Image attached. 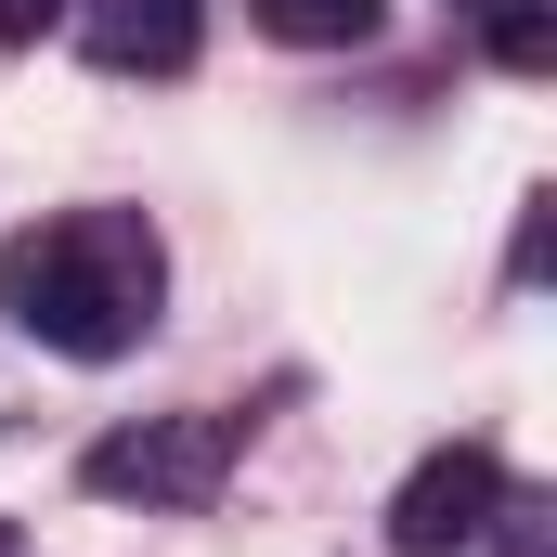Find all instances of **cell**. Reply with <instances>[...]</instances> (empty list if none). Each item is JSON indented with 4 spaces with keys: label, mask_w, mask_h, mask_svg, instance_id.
<instances>
[{
    "label": "cell",
    "mask_w": 557,
    "mask_h": 557,
    "mask_svg": "<svg viewBox=\"0 0 557 557\" xmlns=\"http://www.w3.org/2000/svg\"><path fill=\"white\" fill-rule=\"evenodd\" d=\"M156 298H169V247L143 208H65V221H26L0 247V311L65 350V363H117L156 337Z\"/></svg>",
    "instance_id": "cell-1"
},
{
    "label": "cell",
    "mask_w": 557,
    "mask_h": 557,
    "mask_svg": "<svg viewBox=\"0 0 557 557\" xmlns=\"http://www.w3.org/2000/svg\"><path fill=\"white\" fill-rule=\"evenodd\" d=\"M247 454V416H143V428H104L78 454V480L104 506H208Z\"/></svg>",
    "instance_id": "cell-2"
},
{
    "label": "cell",
    "mask_w": 557,
    "mask_h": 557,
    "mask_svg": "<svg viewBox=\"0 0 557 557\" xmlns=\"http://www.w3.org/2000/svg\"><path fill=\"white\" fill-rule=\"evenodd\" d=\"M493 519H506V454L493 441H441L416 480L389 493V545L403 557H467Z\"/></svg>",
    "instance_id": "cell-3"
},
{
    "label": "cell",
    "mask_w": 557,
    "mask_h": 557,
    "mask_svg": "<svg viewBox=\"0 0 557 557\" xmlns=\"http://www.w3.org/2000/svg\"><path fill=\"white\" fill-rule=\"evenodd\" d=\"M78 13V52L104 78H182L195 65V0H65Z\"/></svg>",
    "instance_id": "cell-4"
},
{
    "label": "cell",
    "mask_w": 557,
    "mask_h": 557,
    "mask_svg": "<svg viewBox=\"0 0 557 557\" xmlns=\"http://www.w3.org/2000/svg\"><path fill=\"white\" fill-rule=\"evenodd\" d=\"M247 26L285 52H363L376 39V0H247Z\"/></svg>",
    "instance_id": "cell-5"
},
{
    "label": "cell",
    "mask_w": 557,
    "mask_h": 557,
    "mask_svg": "<svg viewBox=\"0 0 557 557\" xmlns=\"http://www.w3.org/2000/svg\"><path fill=\"white\" fill-rule=\"evenodd\" d=\"M467 26L493 39L506 78H545V65H557V13H545V0H493V13H467Z\"/></svg>",
    "instance_id": "cell-6"
},
{
    "label": "cell",
    "mask_w": 557,
    "mask_h": 557,
    "mask_svg": "<svg viewBox=\"0 0 557 557\" xmlns=\"http://www.w3.org/2000/svg\"><path fill=\"white\" fill-rule=\"evenodd\" d=\"M65 26V0H0V52H26V39H52Z\"/></svg>",
    "instance_id": "cell-7"
},
{
    "label": "cell",
    "mask_w": 557,
    "mask_h": 557,
    "mask_svg": "<svg viewBox=\"0 0 557 557\" xmlns=\"http://www.w3.org/2000/svg\"><path fill=\"white\" fill-rule=\"evenodd\" d=\"M0 557H26V532H13V519H0Z\"/></svg>",
    "instance_id": "cell-8"
}]
</instances>
